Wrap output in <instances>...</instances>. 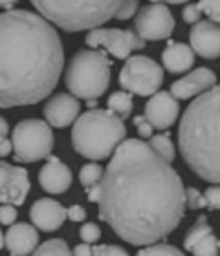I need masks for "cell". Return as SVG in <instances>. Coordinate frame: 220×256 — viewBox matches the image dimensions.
Returning a JSON list of instances; mask_svg holds the SVG:
<instances>
[{
    "instance_id": "6da1fadb",
    "label": "cell",
    "mask_w": 220,
    "mask_h": 256,
    "mask_svg": "<svg viewBox=\"0 0 220 256\" xmlns=\"http://www.w3.org/2000/svg\"><path fill=\"white\" fill-rule=\"evenodd\" d=\"M86 196L114 234L136 247L167 238L185 212L182 178L141 139L119 143L101 182L86 188Z\"/></svg>"
},
{
    "instance_id": "7a4b0ae2",
    "label": "cell",
    "mask_w": 220,
    "mask_h": 256,
    "mask_svg": "<svg viewBox=\"0 0 220 256\" xmlns=\"http://www.w3.org/2000/svg\"><path fill=\"white\" fill-rule=\"evenodd\" d=\"M63 68L65 48L54 24L28 10L0 13V108L46 99Z\"/></svg>"
},
{
    "instance_id": "3957f363",
    "label": "cell",
    "mask_w": 220,
    "mask_h": 256,
    "mask_svg": "<svg viewBox=\"0 0 220 256\" xmlns=\"http://www.w3.org/2000/svg\"><path fill=\"white\" fill-rule=\"evenodd\" d=\"M178 146L196 176L220 183V86L202 92L185 108L178 126Z\"/></svg>"
},
{
    "instance_id": "277c9868",
    "label": "cell",
    "mask_w": 220,
    "mask_h": 256,
    "mask_svg": "<svg viewBox=\"0 0 220 256\" xmlns=\"http://www.w3.org/2000/svg\"><path fill=\"white\" fill-rule=\"evenodd\" d=\"M127 138V126L110 110L92 108L81 114L72 128V146L86 160L103 161Z\"/></svg>"
},
{
    "instance_id": "5b68a950",
    "label": "cell",
    "mask_w": 220,
    "mask_h": 256,
    "mask_svg": "<svg viewBox=\"0 0 220 256\" xmlns=\"http://www.w3.org/2000/svg\"><path fill=\"white\" fill-rule=\"evenodd\" d=\"M41 16L65 32H83L107 24L123 0H30Z\"/></svg>"
},
{
    "instance_id": "8992f818",
    "label": "cell",
    "mask_w": 220,
    "mask_h": 256,
    "mask_svg": "<svg viewBox=\"0 0 220 256\" xmlns=\"http://www.w3.org/2000/svg\"><path fill=\"white\" fill-rule=\"evenodd\" d=\"M112 62L107 52L101 50H79L66 66L65 84L77 99H99L110 84Z\"/></svg>"
},
{
    "instance_id": "52a82bcc",
    "label": "cell",
    "mask_w": 220,
    "mask_h": 256,
    "mask_svg": "<svg viewBox=\"0 0 220 256\" xmlns=\"http://www.w3.org/2000/svg\"><path fill=\"white\" fill-rule=\"evenodd\" d=\"M13 158L19 163H35L46 160L55 144V136L43 119H22L11 132Z\"/></svg>"
},
{
    "instance_id": "ba28073f",
    "label": "cell",
    "mask_w": 220,
    "mask_h": 256,
    "mask_svg": "<svg viewBox=\"0 0 220 256\" xmlns=\"http://www.w3.org/2000/svg\"><path fill=\"white\" fill-rule=\"evenodd\" d=\"M119 84L129 94L150 97L163 84V68L147 55H132L119 72Z\"/></svg>"
},
{
    "instance_id": "9c48e42d",
    "label": "cell",
    "mask_w": 220,
    "mask_h": 256,
    "mask_svg": "<svg viewBox=\"0 0 220 256\" xmlns=\"http://www.w3.org/2000/svg\"><path fill=\"white\" fill-rule=\"evenodd\" d=\"M85 42L92 50L103 48L116 59H129L132 52H140L145 48V40L134 30L121 28H94L88 32Z\"/></svg>"
},
{
    "instance_id": "30bf717a",
    "label": "cell",
    "mask_w": 220,
    "mask_h": 256,
    "mask_svg": "<svg viewBox=\"0 0 220 256\" xmlns=\"http://www.w3.org/2000/svg\"><path fill=\"white\" fill-rule=\"evenodd\" d=\"M174 16L171 10L161 2L147 4L136 13L134 18V32L143 40H163L169 38L174 32Z\"/></svg>"
},
{
    "instance_id": "8fae6325",
    "label": "cell",
    "mask_w": 220,
    "mask_h": 256,
    "mask_svg": "<svg viewBox=\"0 0 220 256\" xmlns=\"http://www.w3.org/2000/svg\"><path fill=\"white\" fill-rule=\"evenodd\" d=\"M30 188V174L24 166L0 161V203H8L13 207L24 205Z\"/></svg>"
},
{
    "instance_id": "7c38bea8",
    "label": "cell",
    "mask_w": 220,
    "mask_h": 256,
    "mask_svg": "<svg viewBox=\"0 0 220 256\" xmlns=\"http://www.w3.org/2000/svg\"><path fill=\"white\" fill-rule=\"evenodd\" d=\"M178 116H180L178 99H174L169 92H156L154 96H150L145 104V114H143V118L156 130L171 128L176 123Z\"/></svg>"
},
{
    "instance_id": "4fadbf2b",
    "label": "cell",
    "mask_w": 220,
    "mask_h": 256,
    "mask_svg": "<svg viewBox=\"0 0 220 256\" xmlns=\"http://www.w3.org/2000/svg\"><path fill=\"white\" fill-rule=\"evenodd\" d=\"M189 44L202 59L213 60L220 57V24L211 20H198L189 33Z\"/></svg>"
},
{
    "instance_id": "5bb4252c",
    "label": "cell",
    "mask_w": 220,
    "mask_h": 256,
    "mask_svg": "<svg viewBox=\"0 0 220 256\" xmlns=\"http://www.w3.org/2000/svg\"><path fill=\"white\" fill-rule=\"evenodd\" d=\"M46 123L55 128H66L79 118L81 102L72 94H55L43 108Z\"/></svg>"
},
{
    "instance_id": "9a60e30c",
    "label": "cell",
    "mask_w": 220,
    "mask_h": 256,
    "mask_svg": "<svg viewBox=\"0 0 220 256\" xmlns=\"http://www.w3.org/2000/svg\"><path fill=\"white\" fill-rule=\"evenodd\" d=\"M30 218H32L35 229H41L44 232H54V230H59L61 225L65 224L66 208L57 200L41 198L30 208Z\"/></svg>"
},
{
    "instance_id": "2e32d148",
    "label": "cell",
    "mask_w": 220,
    "mask_h": 256,
    "mask_svg": "<svg viewBox=\"0 0 220 256\" xmlns=\"http://www.w3.org/2000/svg\"><path fill=\"white\" fill-rule=\"evenodd\" d=\"M216 84V75L209 68H196L183 75L182 79L174 80L171 84V94L174 99H191L200 96L202 92L209 90Z\"/></svg>"
},
{
    "instance_id": "e0dca14e",
    "label": "cell",
    "mask_w": 220,
    "mask_h": 256,
    "mask_svg": "<svg viewBox=\"0 0 220 256\" xmlns=\"http://www.w3.org/2000/svg\"><path fill=\"white\" fill-rule=\"evenodd\" d=\"M72 170L57 156H48L46 165L39 172V185L48 194H63L72 187Z\"/></svg>"
},
{
    "instance_id": "ac0fdd59",
    "label": "cell",
    "mask_w": 220,
    "mask_h": 256,
    "mask_svg": "<svg viewBox=\"0 0 220 256\" xmlns=\"http://www.w3.org/2000/svg\"><path fill=\"white\" fill-rule=\"evenodd\" d=\"M39 232L30 224H13L10 225L4 234V247L11 256H30L39 247Z\"/></svg>"
},
{
    "instance_id": "d6986e66",
    "label": "cell",
    "mask_w": 220,
    "mask_h": 256,
    "mask_svg": "<svg viewBox=\"0 0 220 256\" xmlns=\"http://www.w3.org/2000/svg\"><path fill=\"white\" fill-rule=\"evenodd\" d=\"M161 62H163V68L169 74H185L193 68L194 52L191 50L189 44L171 40L161 54Z\"/></svg>"
},
{
    "instance_id": "ffe728a7",
    "label": "cell",
    "mask_w": 220,
    "mask_h": 256,
    "mask_svg": "<svg viewBox=\"0 0 220 256\" xmlns=\"http://www.w3.org/2000/svg\"><path fill=\"white\" fill-rule=\"evenodd\" d=\"M107 106L108 110L112 114H116L119 119H127L130 118V114H132V108H134V102H132V94L125 90H118V92H112L110 97H108L107 101Z\"/></svg>"
},
{
    "instance_id": "44dd1931",
    "label": "cell",
    "mask_w": 220,
    "mask_h": 256,
    "mask_svg": "<svg viewBox=\"0 0 220 256\" xmlns=\"http://www.w3.org/2000/svg\"><path fill=\"white\" fill-rule=\"evenodd\" d=\"M149 146L154 150L156 154L160 156L161 160H165L167 163H172L174 158H176V150H174V144H172L171 138L167 134H158V136H150Z\"/></svg>"
},
{
    "instance_id": "7402d4cb",
    "label": "cell",
    "mask_w": 220,
    "mask_h": 256,
    "mask_svg": "<svg viewBox=\"0 0 220 256\" xmlns=\"http://www.w3.org/2000/svg\"><path fill=\"white\" fill-rule=\"evenodd\" d=\"M32 256H72V251L63 238H54L41 244L32 252Z\"/></svg>"
},
{
    "instance_id": "603a6c76",
    "label": "cell",
    "mask_w": 220,
    "mask_h": 256,
    "mask_svg": "<svg viewBox=\"0 0 220 256\" xmlns=\"http://www.w3.org/2000/svg\"><path fill=\"white\" fill-rule=\"evenodd\" d=\"M189 252H191L193 256H218L220 240L216 238L215 232L211 230V232H207L202 240L196 242V244L193 246V249H191Z\"/></svg>"
},
{
    "instance_id": "cb8c5ba5",
    "label": "cell",
    "mask_w": 220,
    "mask_h": 256,
    "mask_svg": "<svg viewBox=\"0 0 220 256\" xmlns=\"http://www.w3.org/2000/svg\"><path fill=\"white\" fill-rule=\"evenodd\" d=\"M211 230L213 229H211V225L207 224V218H205L204 214L198 216V220L194 222V225L187 230V234H185V238H183V247H185V251H191L194 244H196L198 240H202V238H204L207 232H211Z\"/></svg>"
},
{
    "instance_id": "d4e9b609",
    "label": "cell",
    "mask_w": 220,
    "mask_h": 256,
    "mask_svg": "<svg viewBox=\"0 0 220 256\" xmlns=\"http://www.w3.org/2000/svg\"><path fill=\"white\" fill-rule=\"evenodd\" d=\"M103 172H105V168L99 163H86V165H83L79 170L81 185L85 188H90L94 185H97V183L101 182Z\"/></svg>"
},
{
    "instance_id": "484cf974",
    "label": "cell",
    "mask_w": 220,
    "mask_h": 256,
    "mask_svg": "<svg viewBox=\"0 0 220 256\" xmlns=\"http://www.w3.org/2000/svg\"><path fill=\"white\" fill-rule=\"evenodd\" d=\"M136 256H185L178 247L169 244H150L138 251Z\"/></svg>"
},
{
    "instance_id": "4316f807",
    "label": "cell",
    "mask_w": 220,
    "mask_h": 256,
    "mask_svg": "<svg viewBox=\"0 0 220 256\" xmlns=\"http://www.w3.org/2000/svg\"><path fill=\"white\" fill-rule=\"evenodd\" d=\"M185 208L189 210H202L207 208V202H205L204 194L194 187L185 188Z\"/></svg>"
},
{
    "instance_id": "83f0119b",
    "label": "cell",
    "mask_w": 220,
    "mask_h": 256,
    "mask_svg": "<svg viewBox=\"0 0 220 256\" xmlns=\"http://www.w3.org/2000/svg\"><path fill=\"white\" fill-rule=\"evenodd\" d=\"M79 238L83 240V244H96L99 238H101V229H99V225L97 224H92V222H88V224L81 225L79 229Z\"/></svg>"
},
{
    "instance_id": "f1b7e54d",
    "label": "cell",
    "mask_w": 220,
    "mask_h": 256,
    "mask_svg": "<svg viewBox=\"0 0 220 256\" xmlns=\"http://www.w3.org/2000/svg\"><path fill=\"white\" fill-rule=\"evenodd\" d=\"M198 8L211 22L220 24V0H198Z\"/></svg>"
},
{
    "instance_id": "f546056e",
    "label": "cell",
    "mask_w": 220,
    "mask_h": 256,
    "mask_svg": "<svg viewBox=\"0 0 220 256\" xmlns=\"http://www.w3.org/2000/svg\"><path fill=\"white\" fill-rule=\"evenodd\" d=\"M136 11H138V0H123L114 18L116 20H129L136 15Z\"/></svg>"
},
{
    "instance_id": "4dcf8cb0",
    "label": "cell",
    "mask_w": 220,
    "mask_h": 256,
    "mask_svg": "<svg viewBox=\"0 0 220 256\" xmlns=\"http://www.w3.org/2000/svg\"><path fill=\"white\" fill-rule=\"evenodd\" d=\"M92 256H129V252L119 246H96L92 247Z\"/></svg>"
},
{
    "instance_id": "1f68e13d",
    "label": "cell",
    "mask_w": 220,
    "mask_h": 256,
    "mask_svg": "<svg viewBox=\"0 0 220 256\" xmlns=\"http://www.w3.org/2000/svg\"><path fill=\"white\" fill-rule=\"evenodd\" d=\"M17 216H19L17 207L8 205V203H2V205H0V225H13Z\"/></svg>"
},
{
    "instance_id": "d6a6232c",
    "label": "cell",
    "mask_w": 220,
    "mask_h": 256,
    "mask_svg": "<svg viewBox=\"0 0 220 256\" xmlns=\"http://www.w3.org/2000/svg\"><path fill=\"white\" fill-rule=\"evenodd\" d=\"M204 198L205 202H207V207L220 210V185H213V187L205 188Z\"/></svg>"
},
{
    "instance_id": "836d02e7",
    "label": "cell",
    "mask_w": 220,
    "mask_h": 256,
    "mask_svg": "<svg viewBox=\"0 0 220 256\" xmlns=\"http://www.w3.org/2000/svg\"><path fill=\"white\" fill-rule=\"evenodd\" d=\"M200 16H202V11H200L198 4H185L182 11V18L183 22H187V24H196L200 20Z\"/></svg>"
},
{
    "instance_id": "e575fe53",
    "label": "cell",
    "mask_w": 220,
    "mask_h": 256,
    "mask_svg": "<svg viewBox=\"0 0 220 256\" xmlns=\"http://www.w3.org/2000/svg\"><path fill=\"white\" fill-rule=\"evenodd\" d=\"M134 126H136V130H138V134H140V138H150V136H152V130H154L143 116H136Z\"/></svg>"
},
{
    "instance_id": "d590c367",
    "label": "cell",
    "mask_w": 220,
    "mask_h": 256,
    "mask_svg": "<svg viewBox=\"0 0 220 256\" xmlns=\"http://www.w3.org/2000/svg\"><path fill=\"white\" fill-rule=\"evenodd\" d=\"M66 218L70 220V222H75V224L85 222V220H86L85 207H81V205H72V207H68V208H66Z\"/></svg>"
},
{
    "instance_id": "8d00e7d4",
    "label": "cell",
    "mask_w": 220,
    "mask_h": 256,
    "mask_svg": "<svg viewBox=\"0 0 220 256\" xmlns=\"http://www.w3.org/2000/svg\"><path fill=\"white\" fill-rule=\"evenodd\" d=\"M72 256H92V247L90 244H79V246L74 247Z\"/></svg>"
},
{
    "instance_id": "74e56055",
    "label": "cell",
    "mask_w": 220,
    "mask_h": 256,
    "mask_svg": "<svg viewBox=\"0 0 220 256\" xmlns=\"http://www.w3.org/2000/svg\"><path fill=\"white\" fill-rule=\"evenodd\" d=\"M13 152V144L8 138H0V158H6Z\"/></svg>"
},
{
    "instance_id": "f35d334b",
    "label": "cell",
    "mask_w": 220,
    "mask_h": 256,
    "mask_svg": "<svg viewBox=\"0 0 220 256\" xmlns=\"http://www.w3.org/2000/svg\"><path fill=\"white\" fill-rule=\"evenodd\" d=\"M8 132H10V124L0 116V138H8Z\"/></svg>"
},
{
    "instance_id": "ab89813d",
    "label": "cell",
    "mask_w": 220,
    "mask_h": 256,
    "mask_svg": "<svg viewBox=\"0 0 220 256\" xmlns=\"http://www.w3.org/2000/svg\"><path fill=\"white\" fill-rule=\"evenodd\" d=\"M17 2H19V0H0V8L8 11V10H11V8L17 4Z\"/></svg>"
},
{
    "instance_id": "60d3db41",
    "label": "cell",
    "mask_w": 220,
    "mask_h": 256,
    "mask_svg": "<svg viewBox=\"0 0 220 256\" xmlns=\"http://www.w3.org/2000/svg\"><path fill=\"white\" fill-rule=\"evenodd\" d=\"M154 2H169V4H187L189 0H150V4H154Z\"/></svg>"
},
{
    "instance_id": "b9f144b4",
    "label": "cell",
    "mask_w": 220,
    "mask_h": 256,
    "mask_svg": "<svg viewBox=\"0 0 220 256\" xmlns=\"http://www.w3.org/2000/svg\"><path fill=\"white\" fill-rule=\"evenodd\" d=\"M0 249H4V234H2V230H0Z\"/></svg>"
}]
</instances>
